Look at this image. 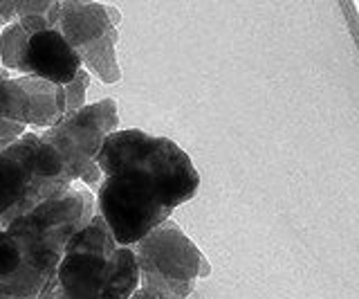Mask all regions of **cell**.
I'll list each match as a JSON object with an SVG mask.
<instances>
[{"label":"cell","mask_w":359,"mask_h":299,"mask_svg":"<svg viewBox=\"0 0 359 299\" xmlns=\"http://www.w3.org/2000/svg\"><path fill=\"white\" fill-rule=\"evenodd\" d=\"M101 175L133 171L155 185L164 203L175 209L189 203L200 187V173L173 140L151 135L140 128L115 131L97 153Z\"/></svg>","instance_id":"cell-1"},{"label":"cell","mask_w":359,"mask_h":299,"mask_svg":"<svg viewBox=\"0 0 359 299\" xmlns=\"http://www.w3.org/2000/svg\"><path fill=\"white\" fill-rule=\"evenodd\" d=\"M97 212L95 194L70 187L63 196L43 201L5 227L16 241L20 261L56 272L65 246L79 230H83Z\"/></svg>","instance_id":"cell-2"},{"label":"cell","mask_w":359,"mask_h":299,"mask_svg":"<svg viewBox=\"0 0 359 299\" xmlns=\"http://www.w3.org/2000/svg\"><path fill=\"white\" fill-rule=\"evenodd\" d=\"M95 205L119 248H133L173 214L155 185L133 171L104 175L97 187Z\"/></svg>","instance_id":"cell-3"},{"label":"cell","mask_w":359,"mask_h":299,"mask_svg":"<svg viewBox=\"0 0 359 299\" xmlns=\"http://www.w3.org/2000/svg\"><path fill=\"white\" fill-rule=\"evenodd\" d=\"M117 126V102L115 99H101L95 104H86L72 115H65L59 124L41 131L39 135L59 156L67 180H81L90 187V192H97L104 175H101L95 158L104 140L110 133H115Z\"/></svg>","instance_id":"cell-4"},{"label":"cell","mask_w":359,"mask_h":299,"mask_svg":"<svg viewBox=\"0 0 359 299\" xmlns=\"http://www.w3.org/2000/svg\"><path fill=\"white\" fill-rule=\"evenodd\" d=\"M45 18L70 43L90 74H95L104 84H117L121 79L115 54L119 34L108 23L104 5L81 3V0H54Z\"/></svg>","instance_id":"cell-5"},{"label":"cell","mask_w":359,"mask_h":299,"mask_svg":"<svg viewBox=\"0 0 359 299\" xmlns=\"http://www.w3.org/2000/svg\"><path fill=\"white\" fill-rule=\"evenodd\" d=\"M133 252L137 257L140 274L164 281H198L202 252L171 218L135 243Z\"/></svg>","instance_id":"cell-6"},{"label":"cell","mask_w":359,"mask_h":299,"mask_svg":"<svg viewBox=\"0 0 359 299\" xmlns=\"http://www.w3.org/2000/svg\"><path fill=\"white\" fill-rule=\"evenodd\" d=\"M81 68V57L70 48L59 29L50 27L27 39L22 54V74L56 86H67Z\"/></svg>","instance_id":"cell-7"},{"label":"cell","mask_w":359,"mask_h":299,"mask_svg":"<svg viewBox=\"0 0 359 299\" xmlns=\"http://www.w3.org/2000/svg\"><path fill=\"white\" fill-rule=\"evenodd\" d=\"M36 205H41V198L27 169L18 160L0 153V230L32 212Z\"/></svg>","instance_id":"cell-8"},{"label":"cell","mask_w":359,"mask_h":299,"mask_svg":"<svg viewBox=\"0 0 359 299\" xmlns=\"http://www.w3.org/2000/svg\"><path fill=\"white\" fill-rule=\"evenodd\" d=\"M140 286V265L133 248H117L106 261L101 299H128Z\"/></svg>","instance_id":"cell-9"},{"label":"cell","mask_w":359,"mask_h":299,"mask_svg":"<svg viewBox=\"0 0 359 299\" xmlns=\"http://www.w3.org/2000/svg\"><path fill=\"white\" fill-rule=\"evenodd\" d=\"M117 248L119 246L115 243V237H112L106 220L95 212L93 220L70 239V243L65 246V252H95L101 254V257H110Z\"/></svg>","instance_id":"cell-10"},{"label":"cell","mask_w":359,"mask_h":299,"mask_svg":"<svg viewBox=\"0 0 359 299\" xmlns=\"http://www.w3.org/2000/svg\"><path fill=\"white\" fill-rule=\"evenodd\" d=\"M29 34L20 27L18 20L0 29V65L7 72L22 74V54H25Z\"/></svg>","instance_id":"cell-11"},{"label":"cell","mask_w":359,"mask_h":299,"mask_svg":"<svg viewBox=\"0 0 359 299\" xmlns=\"http://www.w3.org/2000/svg\"><path fill=\"white\" fill-rule=\"evenodd\" d=\"M88 88H90V72L86 68H81L70 84L63 86V91H65V115H72V113H76V110H81L86 106Z\"/></svg>","instance_id":"cell-12"},{"label":"cell","mask_w":359,"mask_h":299,"mask_svg":"<svg viewBox=\"0 0 359 299\" xmlns=\"http://www.w3.org/2000/svg\"><path fill=\"white\" fill-rule=\"evenodd\" d=\"M20 265V252L16 241L5 230H0V279L11 274Z\"/></svg>","instance_id":"cell-13"},{"label":"cell","mask_w":359,"mask_h":299,"mask_svg":"<svg viewBox=\"0 0 359 299\" xmlns=\"http://www.w3.org/2000/svg\"><path fill=\"white\" fill-rule=\"evenodd\" d=\"M54 0H16V16H48Z\"/></svg>","instance_id":"cell-14"},{"label":"cell","mask_w":359,"mask_h":299,"mask_svg":"<svg viewBox=\"0 0 359 299\" xmlns=\"http://www.w3.org/2000/svg\"><path fill=\"white\" fill-rule=\"evenodd\" d=\"M25 131H27V126L16 124V121H9V119H0V153H3L7 147H11Z\"/></svg>","instance_id":"cell-15"},{"label":"cell","mask_w":359,"mask_h":299,"mask_svg":"<svg viewBox=\"0 0 359 299\" xmlns=\"http://www.w3.org/2000/svg\"><path fill=\"white\" fill-rule=\"evenodd\" d=\"M18 23H20V27L25 29L29 36L36 34V32H43V29H50L52 27L50 20L45 18V16H22V18H18Z\"/></svg>","instance_id":"cell-16"},{"label":"cell","mask_w":359,"mask_h":299,"mask_svg":"<svg viewBox=\"0 0 359 299\" xmlns=\"http://www.w3.org/2000/svg\"><path fill=\"white\" fill-rule=\"evenodd\" d=\"M14 20H18V16H16V0H0V29L11 25Z\"/></svg>","instance_id":"cell-17"},{"label":"cell","mask_w":359,"mask_h":299,"mask_svg":"<svg viewBox=\"0 0 359 299\" xmlns=\"http://www.w3.org/2000/svg\"><path fill=\"white\" fill-rule=\"evenodd\" d=\"M106 9V16H108V23L117 29V25L121 23V14H119V9L117 7H112V5H104Z\"/></svg>","instance_id":"cell-18"},{"label":"cell","mask_w":359,"mask_h":299,"mask_svg":"<svg viewBox=\"0 0 359 299\" xmlns=\"http://www.w3.org/2000/svg\"><path fill=\"white\" fill-rule=\"evenodd\" d=\"M128 299H166V297H162V295H157L153 291H146V288H140L137 286V291H135Z\"/></svg>","instance_id":"cell-19"},{"label":"cell","mask_w":359,"mask_h":299,"mask_svg":"<svg viewBox=\"0 0 359 299\" xmlns=\"http://www.w3.org/2000/svg\"><path fill=\"white\" fill-rule=\"evenodd\" d=\"M211 274V265H209V261L202 257L200 259V268H198V279H207V277Z\"/></svg>","instance_id":"cell-20"}]
</instances>
